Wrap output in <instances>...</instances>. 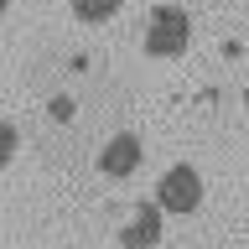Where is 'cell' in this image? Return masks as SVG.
Returning a JSON list of instances; mask_svg holds the SVG:
<instances>
[{"instance_id": "1", "label": "cell", "mask_w": 249, "mask_h": 249, "mask_svg": "<svg viewBox=\"0 0 249 249\" xmlns=\"http://www.w3.org/2000/svg\"><path fill=\"white\" fill-rule=\"evenodd\" d=\"M202 171L192 166V161H177V166H166L161 177H156V202H161V213L171 218H187L202 208Z\"/></svg>"}, {"instance_id": "5", "label": "cell", "mask_w": 249, "mask_h": 249, "mask_svg": "<svg viewBox=\"0 0 249 249\" xmlns=\"http://www.w3.org/2000/svg\"><path fill=\"white\" fill-rule=\"evenodd\" d=\"M68 5H73V16H78V21H89V26H99V21H109V16L120 11L124 0H68Z\"/></svg>"}, {"instance_id": "6", "label": "cell", "mask_w": 249, "mask_h": 249, "mask_svg": "<svg viewBox=\"0 0 249 249\" xmlns=\"http://www.w3.org/2000/svg\"><path fill=\"white\" fill-rule=\"evenodd\" d=\"M16 145H21V130H16L11 120H0V171L16 161Z\"/></svg>"}, {"instance_id": "4", "label": "cell", "mask_w": 249, "mask_h": 249, "mask_svg": "<svg viewBox=\"0 0 249 249\" xmlns=\"http://www.w3.org/2000/svg\"><path fill=\"white\" fill-rule=\"evenodd\" d=\"M161 233H166V213H161V202H135V213H130V223L120 229V244L124 249H151L161 244Z\"/></svg>"}, {"instance_id": "7", "label": "cell", "mask_w": 249, "mask_h": 249, "mask_svg": "<svg viewBox=\"0 0 249 249\" xmlns=\"http://www.w3.org/2000/svg\"><path fill=\"white\" fill-rule=\"evenodd\" d=\"M73 109H78L73 99H68V93H57V99H52V104H47V114H52V120L62 124V120H73Z\"/></svg>"}, {"instance_id": "3", "label": "cell", "mask_w": 249, "mask_h": 249, "mask_svg": "<svg viewBox=\"0 0 249 249\" xmlns=\"http://www.w3.org/2000/svg\"><path fill=\"white\" fill-rule=\"evenodd\" d=\"M140 161H145V140L135 135V130H114V135L99 145V177H109V182H124V177H135Z\"/></svg>"}, {"instance_id": "2", "label": "cell", "mask_w": 249, "mask_h": 249, "mask_svg": "<svg viewBox=\"0 0 249 249\" xmlns=\"http://www.w3.org/2000/svg\"><path fill=\"white\" fill-rule=\"evenodd\" d=\"M192 42V16L182 5H156L145 21V57H182Z\"/></svg>"}, {"instance_id": "8", "label": "cell", "mask_w": 249, "mask_h": 249, "mask_svg": "<svg viewBox=\"0 0 249 249\" xmlns=\"http://www.w3.org/2000/svg\"><path fill=\"white\" fill-rule=\"evenodd\" d=\"M5 11H11V0H0V16H5Z\"/></svg>"}]
</instances>
